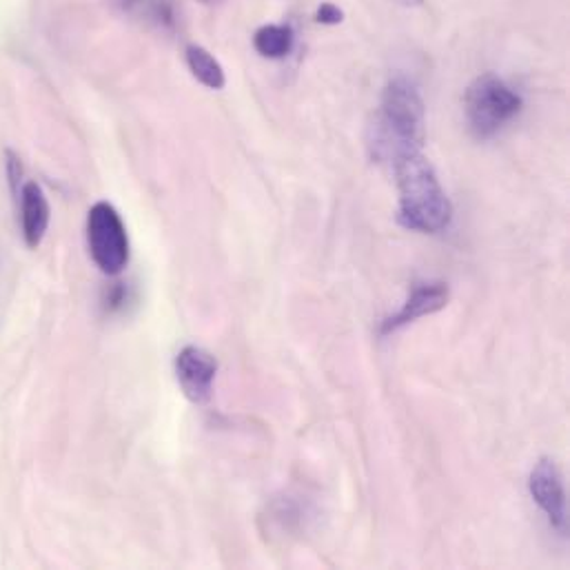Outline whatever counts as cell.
<instances>
[{
  "label": "cell",
  "mask_w": 570,
  "mask_h": 570,
  "mask_svg": "<svg viewBox=\"0 0 570 570\" xmlns=\"http://www.w3.org/2000/svg\"><path fill=\"white\" fill-rule=\"evenodd\" d=\"M254 47L265 58H285L293 49V29L288 24H265L256 31Z\"/></svg>",
  "instance_id": "30bf717a"
},
{
  "label": "cell",
  "mask_w": 570,
  "mask_h": 570,
  "mask_svg": "<svg viewBox=\"0 0 570 570\" xmlns=\"http://www.w3.org/2000/svg\"><path fill=\"white\" fill-rule=\"evenodd\" d=\"M187 65H189V71L194 73V78L198 82H203L205 87L209 89H223L227 85V76H225V69L223 65L218 62V58H214L212 51H207L205 47L200 45H189L187 51Z\"/></svg>",
  "instance_id": "9c48e42d"
},
{
  "label": "cell",
  "mask_w": 570,
  "mask_h": 570,
  "mask_svg": "<svg viewBox=\"0 0 570 570\" xmlns=\"http://www.w3.org/2000/svg\"><path fill=\"white\" fill-rule=\"evenodd\" d=\"M449 295H451V291L446 283H422V285L415 286L411 291L409 299L404 302V306L395 315H389L382 322L380 335H391L424 315L442 311L449 304Z\"/></svg>",
  "instance_id": "52a82bcc"
},
{
  "label": "cell",
  "mask_w": 570,
  "mask_h": 570,
  "mask_svg": "<svg viewBox=\"0 0 570 570\" xmlns=\"http://www.w3.org/2000/svg\"><path fill=\"white\" fill-rule=\"evenodd\" d=\"M120 2V7H125V9H131V7H136L138 2H142V0H118Z\"/></svg>",
  "instance_id": "4fadbf2b"
},
{
  "label": "cell",
  "mask_w": 570,
  "mask_h": 570,
  "mask_svg": "<svg viewBox=\"0 0 570 570\" xmlns=\"http://www.w3.org/2000/svg\"><path fill=\"white\" fill-rule=\"evenodd\" d=\"M87 243L96 267L118 276L129 263V238L120 214L109 203H96L87 216Z\"/></svg>",
  "instance_id": "277c9868"
},
{
  "label": "cell",
  "mask_w": 570,
  "mask_h": 570,
  "mask_svg": "<svg viewBox=\"0 0 570 570\" xmlns=\"http://www.w3.org/2000/svg\"><path fill=\"white\" fill-rule=\"evenodd\" d=\"M216 375H218V360L209 351L191 344L178 353L176 377L189 402L207 404L214 395Z\"/></svg>",
  "instance_id": "5b68a950"
},
{
  "label": "cell",
  "mask_w": 570,
  "mask_h": 570,
  "mask_svg": "<svg viewBox=\"0 0 570 570\" xmlns=\"http://www.w3.org/2000/svg\"><path fill=\"white\" fill-rule=\"evenodd\" d=\"M20 223H22V238L29 249H38L51 220L49 200L42 191V187L33 180L24 183L20 194Z\"/></svg>",
  "instance_id": "ba28073f"
},
{
  "label": "cell",
  "mask_w": 570,
  "mask_h": 570,
  "mask_svg": "<svg viewBox=\"0 0 570 570\" xmlns=\"http://www.w3.org/2000/svg\"><path fill=\"white\" fill-rule=\"evenodd\" d=\"M426 140V109L417 85L395 76L382 91L373 122L371 149L380 160L393 163L404 151H420Z\"/></svg>",
  "instance_id": "7a4b0ae2"
},
{
  "label": "cell",
  "mask_w": 570,
  "mask_h": 570,
  "mask_svg": "<svg viewBox=\"0 0 570 570\" xmlns=\"http://www.w3.org/2000/svg\"><path fill=\"white\" fill-rule=\"evenodd\" d=\"M7 180H9V187L13 191V196L18 198L22 185H20V178H22V165H20V158L13 154V151H7Z\"/></svg>",
  "instance_id": "8fae6325"
},
{
  "label": "cell",
  "mask_w": 570,
  "mask_h": 570,
  "mask_svg": "<svg viewBox=\"0 0 570 570\" xmlns=\"http://www.w3.org/2000/svg\"><path fill=\"white\" fill-rule=\"evenodd\" d=\"M391 165L397 180L400 225L417 234L444 232L451 225L453 205L422 149L404 151Z\"/></svg>",
  "instance_id": "6da1fadb"
},
{
  "label": "cell",
  "mask_w": 570,
  "mask_h": 570,
  "mask_svg": "<svg viewBox=\"0 0 570 570\" xmlns=\"http://www.w3.org/2000/svg\"><path fill=\"white\" fill-rule=\"evenodd\" d=\"M529 491L538 507L547 513L551 527L567 535L569 531V515H567V493H564V482L562 473L556 466L553 460L544 458L538 462L529 478Z\"/></svg>",
  "instance_id": "8992f818"
},
{
  "label": "cell",
  "mask_w": 570,
  "mask_h": 570,
  "mask_svg": "<svg viewBox=\"0 0 570 570\" xmlns=\"http://www.w3.org/2000/svg\"><path fill=\"white\" fill-rule=\"evenodd\" d=\"M342 18H344L342 9L333 2H322L317 13H315V20L322 22V24H337V22H342Z\"/></svg>",
  "instance_id": "7c38bea8"
},
{
  "label": "cell",
  "mask_w": 570,
  "mask_h": 570,
  "mask_svg": "<svg viewBox=\"0 0 570 570\" xmlns=\"http://www.w3.org/2000/svg\"><path fill=\"white\" fill-rule=\"evenodd\" d=\"M522 96L500 76L482 73L475 78L464 96V114L475 138L489 140L498 136L522 111Z\"/></svg>",
  "instance_id": "3957f363"
}]
</instances>
